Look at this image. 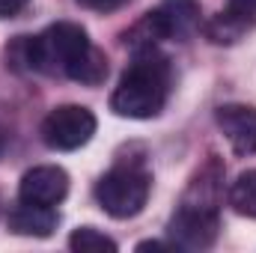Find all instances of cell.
Listing matches in <instances>:
<instances>
[{"mask_svg":"<svg viewBox=\"0 0 256 253\" xmlns=\"http://www.w3.org/2000/svg\"><path fill=\"white\" fill-rule=\"evenodd\" d=\"M220 220H218V208L212 206H200L182 200V206L176 208V214L170 218V242L182 250H208L218 238Z\"/></svg>","mask_w":256,"mask_h":253,"instance_id":"obj_6","label":"cell"},{"mask_svg":"<svg viewBox=\"0 0 256 253\" xmlns=\"http://www.w3.org/2000/svg\"><path fill=\"white\" fill-rule=\"evenodd\" d=\"M230 206L244 218H256V170H244L230 185Z\"/></svg>","mask_w":256,"mask_h":253,"instance_id":"obj_12","label":"cell"},{"mask_svg":"<svg viewBox=\"0 0 256 253\" xmlns=\"http://www.w3.org/2000/svg\"><path fill=\"white\" fill-rule=\"evenodd\" d=\"M218 128L230 140L232 152L254 155L256 152V108L250 104H224L214 114Z\"/></svg>","mask_w":256,"mask_h":253,"instance_id":"obj_8","label":"cell"},{"mask_svg":"<svg viewBox=\"0 0 256 253\" xmlns=\"http://www.w3.org/2000/svg\"><path fill=\"white\" fill-rule=\"evenodd\" d=\"M170 96V63L155 48L134 51V60L122 72L114 96L110 110L128 120H152L164 110Z\"/></svg>","mask_w":256,"mask_h":253,"instance_id":"obj_1","label":"cell"},{"mask_svg":"<svg viewBox=\"0 0 256 253\" xmlns=\"http://www.w3.org/2000/svg\"><path fill=\"white\" fill-rule=\"evenodd\" d=\"M250 24H254L250 15H238V12L224 9L220 15H214V18L206 24V36H208L214 45H230V42H238V39L250 30Z\"/></svg>","mask_w":256,"mask_h":253,"instance_id":"obj_10","label":"cell"},{"mask_svg":"<svg viewBox=\"0 0 256 253\" xmlns=\"http://www.w3.org/2000/svg\"><path fill=\"white\" fill-rule=\"evenodd\" d=\"M9 230L15 236L48 238L57 230V212H54V206H36V202L18 200V206L9 212Z\"/></svg>","mask_w":256,"mask_h":253,"instance_id":"obj_9","label":"cell"},{"mask_svg":"<svg viewBox=\"0 0 256 253\" xmlns=\"http://www.w3.org/2000/svg\"><path fill=\"white\" fill-rule=\"evenodd\" d=\"M149 188H152V179L146 170L114 167L110 173H104L96 182V200L110 218L126 220V218H134L143 212V206L149 200Z\"/></svg>","mask_w":256,"mask_h":253,"instance_id":"obj_4","label":"cell"},{"mask_svg":"<svg viewBox=\"0 0 256 253\" xmlns=\"http://www.w3.org/2000/svg\"><path fill=\"white\" fill-rule=\"evenodd\" d=\"M66 78H72L78 84H86V86H98L108 78V57L96 45H90L74 63L66 68Z\"/></svg>","mask_w":256,"mask_h":253,"instance_id":"obj_11","label":"cell"},{"mask_svg":"<svg viewBox=\"0 0 256 253\" xmlns=\"http://www.w3.org/2000/svg\"><path fill=\"white\" fill-rule=\"evenodd\" d=\"M3 146H6V140H3V131H0V152H3Z\"/></svg>","mask_w":256,"mask_h":253,"instance_id":"obj_17","label":"cell"},{"mask_svg":"<svg viewBox=\"0 0 256 253\" xmlns=\"http://www.w3.org/2000/svg\"><path fill=\"white\" fill-rule=\"evenodd\" d=\"M68 248L78 253H114L116 250V242L114 238H108L104 232H98V230H92V226H80V230H74L72 232V238H68Z\"/></svg>","mask_w":256,"mask_h":253,"instance_id":"obj_13","label":"cell"},{"mask_svg":"<svg viewBox=\"0 0 256 253\" xmlns=\"http://www.w3.org/2000/svg\"><path fill=\"white\" fill-rule=\"evenodd\" d=\"M66 194H68V173L54 164L27 170L18 185V200L36 206H57L66 200Z\"/></svg>","mask_w":256,"mask_h":253,"instance_id":"obj_7","label":"cell"},{"mask_svg":"<svg viewBox=\"0 0 256 253\" xmlns=\"http://www.w3.org/2000/svg\"><path fill=\"white\" fill-rule=\"evenodd\" d=\"M30 0H0V18H15Z\"/></svg>","mask_w":256,"mask_h":253,"instance_id":"obj_15","label":"cell"},{"mask_svg":"<svg viewBox=\"0 0 256 253\" xmlns=\"http://www.w3.org/2000/svg\"><path fill=\"white\" fill-rule=\"evenodd\" d=\"M226 9H230V12H238V15H250V18H256V0H230Z\"/></svg>","mask_w":256,"mask_h":253,"instance_id":"obj_14","label":"cell"},{"mask_svg":"<svg viewBox=\"0 0 256 253\" xmlns=\"http://www.w3.org/2000/svg\"><path fill=\"white\" fill-rule=\"evenodd\" d=\"M200 27V3L196 0H161L158 9H152L131 33H126V42L131 39L134 51L155 48L161 39H185Z\"/></svg>","mask_w":256,"mask_h":253,"instance_id":"obj_3","label":"cell"},{"mask_svg":"<svg viewBox=\"0 0 256 253\" xmlns=\"http://www.w3.org/2000/svg\"><path fill=\"white\" fill-rule=\"evenodd\" d=\"M78 3H84V6H90V9H98V12H108V9L122 6L126 0H78Z\"/></svg>","mask_w":256,"mask_h":253,"instance_id":"obj_16","label":"cell"},{"mask_svg":"<svg viewBox=\"0 0 256 253\" xmlns=\"http://www.w3.org/2000/svg\"><path fill=\"white\" fill-rule=\"evenodd\" d=\"M90 45L92 42L80 24L57 21L39 36H18L12 45H6V63L24 72H42V74L63 72L66 74V68Z\"/></svg>","mask_w":256,"mask_h":253,"instance_id":"obj_2","label":"cell"},{"mask_svg":"<svg viewBox=\"0 0 256 253\" xmlns=\"http://www.w3.org/2000/svg\"><path fill=\"white\" fill-rule=\"evenodd\" d=\"M92 134H96V116L90 108H80V104H60L42 122L45 146L57 152H72L86 146Z\"/></svg>","mask_w":256,"mask_h":253,"instance_id":"obj_5","label":"cell"}]
</instances>
